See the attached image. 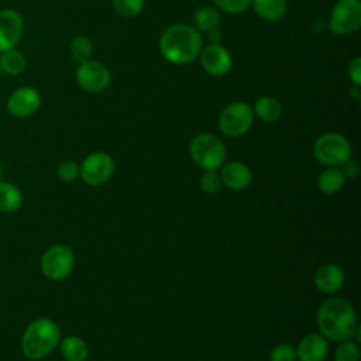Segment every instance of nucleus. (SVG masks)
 <instances>
[{
  "label": "nucleus",
  "mask_w": 361,
  "mask_h": 361,
  "mask_svg": "<svg viewBox=\"0 0 361 361\" xmlns=\"http://www.w3.org/2000/svg\"><path fill=\"white\" fill-rule=\"evenodd\" d=\"M316 322L322 336L330 341L351 340L358 326L354 307L341 298L324 300L317 310Z\"/></svg>",
  "instance_id": "1"
},
{
  "label": "nucleus",
  "mask_w": 361,
  "mask_h": 361,
  "mask_svg": "<svg viewBox=\"0 0 361 361\" xmlns=\"http://www.w3.org/2000/svg\"><path fill=\"white\" fill-rule=\"evenodd\" d=\"M203 48L200 32L189 24H172L159 37L162 56L173 65H186L195 61Z\"/></svg>",
  "instance_id": "2"
},
{
  "label": "nucleus",
  "mask_w": 361,
  "mask_h": 361,
  "mask_svg": "<svg viewBox=\"0 0 361 361\" xmlns=\"http://www.w3.org/2000/svg\"><path fill=\"white\" fill-rule=\"evenodd\" d=\"M61 341L59 326L48 319H34L21 337V353L25 358L37 361L47 357Z\"/></svg>",
  "instance_id": "3"
},
{
  "label": "nucleus",
  "mask_w": 361,
  "mask_h": 361,
  "mask_svg": "<svg viewBox=\"0 0 361 361\" xmlns=\"http://www.w3.org/2000/svg\"><path fill=\"white\" fill-rule=\"evenodd\" d=\"M190 158L203 171H216L226 161V147L223 141L210 133H200L193 137L189 145Z\"/></svg>",
  "instance_id": "4"
},
{
  "label": "nucleus",
  "mask_w": 361,
  "mask_h": 361,
  "mask_svg": "<svg viewBox=\"0 0 361 361\" xmlns=\"http://www.w3.org/2000/svg\"><path fill=\"white\" fill-rule=\"evenodd\" d=\"M313 155L326 166H341L351 158V144L338 133H326L314 141Z\"/></svg>",
  "instance_id": "5"
},
{
  "label": "nucleus",
  "mask_w": 361,
  "mask_h": 361,
  "mask_svg": "<svg viewBox=\"0 0 361 361\" xmlns=\"http://www.w3.org/2000/svg\"><path fill=\"white\" fill-rule=\"evenodd\" d=\"M254 123V110L245 102H233L227 104L219 116L220 131L231 138L245 134Z\"/></svg>",
  "instance_id": "6"
},
{
  "label": "nucleus",
  "mask_w": 361,
  "mask_h": 361,
  "mask_svg": "<svg viewBox=\"0 0 361 361\" xmlns=\"http://www.w3.org/2000/svg\"><path fill=\"white\" fill-rule=\"evenodd\" d=\"M73 265V251L63 244L51 245L41 257V271L51 281H62L69 276Z\"/></svg>",
  "instance_id": "7"
},
{
  "label": "nucleus",
  "mask_w": 361,
  "mask_h": 361,
  "mask_svg": "<svg viewBox=\"0 0 361 361\" xmlns=\"http://www.w3.org/2000/svg\"><path fill=\"white\" fill-rule=\"evenodd\" d=\"M361 25V1L338 0L331 8L329 30L336 35H348Z\"/></svg>",
  "instance_id": "8"
},
{
  "label": "nucleus",
  "mask_w": 361,
  "mask_h": 361,
  "mask_svg": "<svg viewBox=\"0 0 361 361\" xmlns=\"http://www.w3.org/2000/svg\"><path fill=\"white\" fill-rule=\"evenodd\" d=\"M114 159L107 152L96 151L89 154L79 166V176L90 186H100L110 180L114 173Z\"/></svg>",
  "instance_id": "9"
},
{
  "label": "nucleus",
  "mask_w": 361,
  "mask_h": 361,
  "mask_svg": "<svg viewBox=\"0 0 361 361\" xmlns=\"http://www.w3.org/2000/svg\"><path fill=\"white\" fill-rule=\"evenodd\" d=\"M75 79L85 92L100 93L110 85V71L104 63L89 59L79 63Z\"/></svg>",
  "instance_id": "10"
},
{
  "label": "nucleus",
  "mask_w": 361,
  "mask_h": 361,
  "mask_svg": "<svg viewBox=\"0 0 361 361\" xmlns=\"http://www.w3.org/2000/svg\"><path fill=\"white\" fill-rule=\"evenodd\" d=\"M42 97L37 87L34 86H20L14 89L7 102V111L17 118H27L38 111L41 107Z\"/></svg>",
  "instance_id": "11"
},
{
  "label": "nucleus",
  "mask_w": 361,
  "mask_h": 361,
  "mask_svg": "<svg viewBox=\"0 0 361 361\" xmlns=\"http://www.w3.org/2000/svg\"><path fill=\"white\" fill-rule=\"evenodd\" d=\"M24 32V17L14 8L0 10V54L16 48Z\"/></svg>",
  "instance_id": "12"
},
{
  "label": "nucleus",
  "mask_w": 361,
  "mask_h": 361,
  "mask_svg": "<svg viewBox=\"0 0 361 361\" xmlns=\"http://www.w3.org/2000/svg\"><path fill=\"white\" fill-rule=\"evenodd\" d=\"M199 58L203 69L212 76H224L233 66L230 52L220 44H209L203 47Z\"/></svg>",
  "instance_id": "13"
},
{
  "label": "nucleus",
  "mask_w": 361,
  "mask_h": 361,
  "mask_svg": "<svg viewBox=\"0 0 361 361\" xmlns=\"http://www.w3.org/2000/svg\"><path fill=\"white\" fill-rule=\"evenodd\" d=\"M295 350L299 361H324L329 353V344L322 334L312 333L305 336Z\"/></svg>",
  "instance_id": "14"
},
{
  "label": "nucleus",
  "mask_w": 361,
  "mask_h": 361,
  "mask_svg": "<svg viewBox=\"0 0 361 361\" xmlns=\"http://www.w3.org/2000/svg\"><path fill=\"white\" fill-rule=\"evenodd\" d=\"M220 179L221 183H224L231 190H244L250 186L252 180V173L245 164L233 161L221 166Z\"/></svg>",
  "instance_id": "15"
},
{
  "label": "nucleus",
  "mask_w": 361,
  "mask_h": 361,
  "mask_svg": "<svg viewBox=\"0 0 361 361\" xmlns=\"http://www.w3.org/2000/svg\"><path fill=\"white\" fill-rule=\"evenodd\" d=\"M313 282L320 292L334 293L344 285V272L336 264H324L316 271Z\"/></svg>",
  "instance_id": "16"
},
{
  "label": "nucleus",
  "mask_w": 361,
  "mask_h": 361,
  "mask_svg": "<svg viewBox=\"0 0 361 361\" xmlns=\"http://www.w3.org/2000/svg\"><path fill=\"white\" fill-rule=\"evenodd\" d=\"M23 206V192L11 182L0 180V212L14 213Z\"/></svg>",
  "instance_id": "17"
},
{
  "label": "nucleus",
  "mask_w": 361,
  "mask_h": 361,
  "mask_svg": "<svg viewBox=\"0 0 361 361\" xmlns=\"http://www.w3.org/2000/svg\"><path fill=\"white\" fill-rule=\"evenodd\" d=\"M254 116H258L265 123H275L282 116V106L272 96H262L255 100L252 107Z\"/></svg>",
  "instance_id": "18"
},
{
  "label": "nucleus",
  "mask_w": 361,
  "mask_h": 361,
  "mask_svg": "<svg viewBox=\"0 0 361 361\" xmlns=\"http://www.w3.org/2000/svg\"><path fill=\"white\" fill-rule=\"evenodd\" d=\"M344 182L345 176L340 166H327L317 178V188L326 195H333L344 186Z\"/></svg>",
  "instance_id": "19"
},
{
  "label": "nucleus",
  "mask_w": 361,
  "mask_h": 361,
  "mask_svg": "<svg viewBox=\"0 0 361 361\" xmlns=\"http://www.w3.org/2000/svg\"><path fill=\"white\" fill-rule=\"evenodd\" d=\"M61 343V353L66 361H85L89 355L87 343L78 336H68Z\"/></svg>",
  "instance_id": "20"
},
{
  "label": "nucleus",
  "mask_w": 361,
  "mask_h": 361,
  "mask_svg": "<svg viewBox=\"0 0 361 361\" xmlns=\"http://www.w3.org/2000/svg\"><path fill=\"white\" fill-rule=\"evenodd\" d=\"M254 11L264 20L276 21L286 13V0H251Z\"/></svg>",
  "instance_id": "21"
},
{
  "label": "nucleus",
  "mask_w": 361,
  "mask_h": 361,
  "mask_svg": "<svg viewBox=\"0 0 361 361\" xmlns=\"http://www.w3.org/2000/svg\"><path fill=\"white\" fill-rule=\"evenodd\" d=\"M27 66V59L21 51L17 48H11L8 51H4L0 54V71L16 76L24 72Z\"/></svg>",
  "instance_id": "22"
},
{
  "label": "nucleus",
  "mask_w": 361,
  "mask_h": 361,
  "mask_svg": "<svg viewBox=\"0 0 361 361\" xmlns=\"http://www.w3.org/2000/svg\"><path fill=\"white\" fill-rule=\"evenodd\" d=\"M193 23H195V28L199 32H209L210 30L219 27L220 14L217 8L212 6H203L196 10L193 16Z\"/></svg>",
  "instance_id": "23"
},
{
  "label": "nucleus",
  "mask_w": 361,
  "mask_h": 361,
  "mask_svg": "<svg viewBox=\"0 0 361 361\" xmlns=\"http://www.w3.org/2000/svg\"><path fill=\"white\" fill-rule=\"evenodd\" d=\"M69 52L71 56L76 61V62H85L89 61L92 54H93V45L92 41L85 37V35H76L69 45Z\"/></svg>",
  "instance_id": "24"
},
{
  "label": "nucleus",
  "mask_w": 361,
  "mask_h": 361,
  "mask_svg": "<svg viewBox=\"0 0 361 361\" xmlns=\"http://www.w3.org/2000/svg\"><path fill=\"white\" fill-rule=\"evenodd\" d=\"M334 361H360V348L355 341H340L334 351Z\"/></svg>",
  "instance_id": "25"
},
{
  "label": "nucleus",
  "mask_w": 361,
  "mask_h": 361,
  "mask_svg": "<svg viewBox=\"0 0 361 361\" xmlns=\"http://www.w3.org/2000/svg\"><path fill=\"white\" fill-rule=\"evenodd\" d=\"M114 11L121 17H135L144 8V0H113Z\"/></svg>",
  "instance_id": "26"
},
{
  "label": "nucleus",
  "mask_w": 361,
  "mask_h": 361,
  "mask_svg": "<svg viewBox=\"0 0 361 361\" xmlns=\"http://www.w3.org/2000/svg\"><path fill=\"white\" fill-rule=\"evenodd\" d=\"M199 186L200 189L207 193L213 195L217 193L221 188V179L220 175H217L214 171H206L200 178H199Z\"/></svg>",
  "instance_id": "27"
},
{
  "label": "nucleus",
  "mask_w": 361,
  "mask_h": 361,
  "mask_svg": "<svg viewBox=\"0 0 361 361\" xmlns=\"http://www.w3.org/2000/svg\"><path fill=\"white\" fill-rule=\"evenodd\" d=\"M213 1L217 8L228 14L244 13L251 6V0H213Z\"/></svg>",
  "instance_id": "28"
},
{
  "label": "nucleus",
  "mask_w": 361,
  "mask_h": 361,
  "mask_svg": "<svg viewBox=\"0 0 361 361\" xmlns=\"http://www.w3.org/2000/svg\"><path fill=\"white\" fill-rule=\"evenodd\" d=\"M56 173H58L59 179L65 180V182H72L79 176V165H78V162H75L72 159H66L58 165Z\"/></svg>",
  "instance_id": "29"
},
{
  "label": "nucleus",
  "mask_w": 361,
  "mask_h": 361,
  "mask_svg": "<svg viewBox=\"0 0 361 361\" xmlns=\"http://www.w3.org/2000/svg\"><path fill=\"white\" fill-rule=\"evenodd\" d=\"M271 361H295L296 350L289 344H276L269 353Z\"/></svg>",
  "instance_id": "30"
},
{
  "label": "nucleus",
  "mask_w": 361,
  "mask_h": 361,
  "mask_svg": "<svg viewBox=\"0 0 361 361\" xmlns=\"http://www.w3.org/2000/svg\"><path fill=\"white\" fill-rule=\"evenodd\" d=\"M347 75L355 86H361V58L360 56H355L350 61L347 68Z\"/></svg>",
  "instance_id": "31"
},
{
  "label": "nucleus",
  "mask_w": 361,
  "mask_h": 361,
  "mask_svg": "<svg viewBox=\"0 0 361 361\" xmlns=\"http://www.w3.org/2000/svg\"><path fill=\"white\" fill-rule=\"evenodd\" d=\"M341 166H343L341 171H343V173H344L345 178H355V176L358 175V172H360L358 164H357L355 161H353L351 158H350L348 161H345Z\"/></svg>",
  "instance_id": "32"
},
{
  "label": "nucleus",
  "mask_w": 361,
  "mask_h": 361,
  "mask_svg": "<svg viewBox=\"0 0 361 361\" xmlns=\"http://www.w3.org/2000/svg\"><path fill=\"white\" fill-rule=\"evenodd\" d=\"M209 39H210V44H220L221 31L219 30V27H216V28L209 31Z\"/></svg>",
  "instance_id": "33"
},
{
  "label": "nucleus",
  "mask_w": 361,
  "mask_h": 361,
  "mask_svg": "<svg viewBox=\"0 0 361 361\" xmlns=\"http://www.w3.org/2000/svg\"><path fill=\"white\" fill-rule=\"evenodd\" d=\"M350 97H353V99H355V100H358V99L361 97L360 86H355V85H354V87L350 89Z\"/></svg>",
  "instance_id": "34"
},
{
  "label": "nucleus",
  "mask_w": 361,
  "mask_h": 361,
  "mask_svg": "<svg viewBox=\"0 0 361 361\" xmlns=\"http://www.w3.org/2000/svg\"><path fill=\"white\" fill-rule=\"evenodd\" d=\"M3 173H4V169H3V165L0 164V180H3Z\"/></svg>",
  "instance_id": "35"
}]
</instances>
